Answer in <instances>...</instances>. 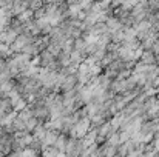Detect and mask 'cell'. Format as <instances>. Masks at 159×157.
<instances>
[{
	"instance_id": "cell-3",
	"label": "cell",
	"mask_w": 159,
	"mask_h": 157,
	"mask_svg": "<svg viewBox=\"0 0 159 157\" xmlns=\"http://www.w3.org/2000/svg\"><path fill=\"white\" fill-rule=\"evenodd\" d=\"M6 8H8V6H6V2H5V0H0V11H2V9H6Z\"/></svg>"
},
{
	"instance_id": "cell-1",
	"label": "cell",
	"mask_w": 159,
	"mask_h": 157,
	"mask_svg": "<svg viewBox=\"0 0 159 157\" xmlns=\"http://www.w3.org/2000/svg\"><path fill=\"white\" fill-rule=\"evenodd\" d=\"M26 9H30V2L28 0H14L12 2V6H11V14H12V17L16 15H20L23 11H26Z\"/></svg>"
},
{
	"instance_id": "cell-2",
	"label": "cell",
	"mask_w": 159,
	"mask_h": 157,
	"mask_svg": "<svg viewBox=\"0 0 159 157\" xmlns=\"http://www.w3.org/2000/svg\"><path fill=\"white\" fill-rule=\"evenodd\" d=\"M59 151H63L65 150V146H66V139L63 137V136H59V139H57V142H56V145H54Z\"/></svg>"
},
{
	"instance_id": "cell-4",
	"label": "cell",
	"mask_w": 159,
	"mask_h": 157,
	"mask_svg": "<svg viewBox=\"0 0 159 157\" xmlns=\"http://www.w3.org/2000/svg\"><path fill=\"white\" fill-rule=\"evenodd\" d=\"M39 157H40V156H39Z\"/></svg>"
}]
</instances>
